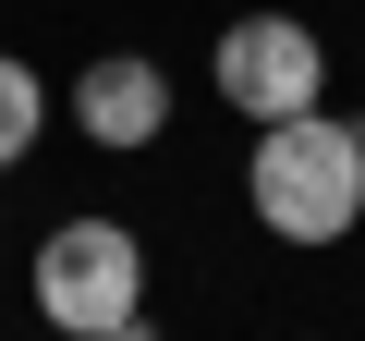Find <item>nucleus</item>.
I'll return each mask as SVG.
<instances>
[{
  "label": "nucleus",
  "instance_id": "423d86ee",
  "mask_svg": "<svg viewBox=\"0 0 365 341\" xmlns=\"http://www.w3.org/2000/svg\"><path fill=\"white\" fill-rule=\"evenodd\" d=\"M61 341H158L146 317H122V329H61Z\"/></svg>",
  "mask_w": 365,
  "mask_h": 341
},
{
  "label": "nucleus",
  "instance_id": "f03ea898",
  "mask_svg": "<svg viewBox=\"0 0 365 341\" xmlns=\"http://www.w3.org/2000/svg\"><path fill=\"white\" fill-rule=\"evenodd\" d=\"M37 317L49 329H122V317H146V244L122 220H61L37 244Z\"/></svg>",
  "mask_w": 365,
  "mask_h": 341
},
{
  "label": "nucleus",
  "instance_id": "f257e3e1",
  "mask_svg": "<svg viewBox=\"0 0 365 341\" xmlns=\"http://www.w3.org/2000/svg\"><path fill=\"white\" fill-rule=\"evenodd\" d=\"M244 195L280 244H341L365 220V122H329V110H292V122H256V158H244Z\"/></svg>",
  "mask_w": 365,
  "mask_h": 341
},
{
  "label": "nucleus",
  "instance_id": "20e7f679",
  "mask_svg": "<svg viewBox=\"0 0 365 341\" xmlns=\"http://www.w3.org/2000/svg\"><path fill=\"white\" fill-rule=\"evenodd\" d=\"M73 134H86V146H110V158L158 146V134H170V73H158L146 49L86 61V73H73Z\"/></svg>",
  "mask_w": 365,
  "mask_h": 341
},
{
  "label": "nucleus",
  "instance_id": "7ed1b4c3",
  "mask_svg": "<svg viewBox=\"0 0 365 341\" xmlns=\"http://www.w3.org/2000/svg\"><path fill=\"white\" fill-rule=\"evenodd\" d=\"M220 98H232L244 122H292V110H317V98H329V49H317V25H292V13H244V25H220Z\"/></svg>",
  "mask_w": 365,
  "mask_h": 341
},
{
  "label": "nucleus",
  "instance_id": "39448f33",
  "mask_svg": "<svg viewBox=\"0 0 365 341\" xmlns=\"http://www.w3.org/2000/svg\"><path fill=\"white\" fill-rule=\"evenodd\" d=\"M37 134H49V86H37V73H25L13 49H0V170H13V158H25Z\"/></svg>",
  "mask_w": 365,
  "mask_h": 341
}]
</instances>
